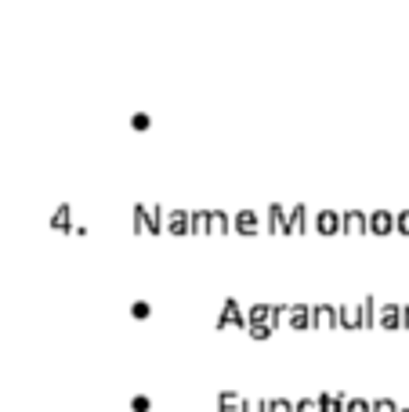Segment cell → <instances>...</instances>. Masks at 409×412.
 Wrapping results in <instances>:
<instances>
[{
	"mask_svg": "<svg viewBox=\"0 0 409 412\" xmlns=\"http://www.w3.org/2000/svg\"><path fill=\"white\" fill-rule=\"evenodd\" d=\"M131 315H134V318H148V315H153L148 300H134V304H131Z\"/></svg>",
	"mask_w": 409,
	"mask_h": 412,
	"instance_id": "obj_12",
	"label": "cell"
},
{
	"mask_svg": "<svg viewBox=\"0 0 409 412\" xmlns=\"http://www.w3.org/2000/svg\"><path fill=\"white\" fill-rule=\"evenodd\" d=\"M293 412H319V402L315 398H300V402H293Z\"/></svg>",
	"mask_w": 409,
	"mask_h": 412,
	"instance_id": "obj_13",
	"label": "cell"
},
{
	"mask_svg": "<svg viewBox=\"0 0 409 412\" xmlns=\"http://www.w3.org/2000/svg\"><path fill=\"white\" fill-rule=\"evenodd\" d=\"M240 409H243V395H240V390H221L218 412H240Z\"/></svg>",
	"mask_w": 409,
	"mask_h": 412,
	"instance_id": "obj_7",
	"label": "cell"
},
{
	"mask_svg": "<svg viewBox=\"0 0 409 412\" xmlns=\"http://www.w3.org/2000/svg\"><path fill=\"white\" fill-rule=\"evenodd\" d=\"M344 412H370V402L366 398H344Z\"/></svg>",
	"mask_w": 409,
	"mask_h": 412,
	"instance_id": "obj_10",
	"label": "cell"
},
{
	"mask_svg": "<svg viewBox=\"0 0 409 412\" xmlns=\"http://www.w3.org/2000/svg\"><path fill=\"white\" fill-rule=\"evenodd\" d=\"M373 318L380 322V329H405V315H402V308L398 304H380V308L373 311Z\"/></svg>",
	"mask_w": 409,
	"mask_h": 412,
	"instance_id": "obj_1",
	"label": "cell"
},
{
	"mask_svg": "<svg viewBox=\"0 0 409 412\" xmlns=\"http://www.w3.org/2000/svg\"><path fill=\"white\" fill-rule=\"evenodd\" d=\"M272 329H275L272 322H247V333H250L254 340H268V336H272Z\"/></svg>",
	"mask_w": 409,
	"mask_h": 412,
	"instance_id": "obj_8",
	"label": "cell"
},
{
	"mask_svg": "<svg viewBox=\"0 0 409 412\" xmlns=\"http://www.w3.org/2000/svg\"><path fill=\"white\" fill-rule=\"evenodd\" d=\"M344 228H348V232H362V217H348V221H344Z\"/></svg>",
	"mask_w": 409,
	"mask_h": 412,
	"instance_id": "obj_17",
	"label": "cell"
},
{
	"mask_svg": "<svg viewBox=\"0 0 409 412\" xmlns=\"http://www.w3.org/2000/svg\"><path fill=\"white\" fill-rule=\"evenodd\" d=\"M370 412H398V405L391 398H377V402H370Z\"/></svg>",
	"mask_w": 409,
	"mask_h": 412,
	"instance_id": "obj_11",
	"label": "cell"
},
{
	"mask_svg": "<svg viewBox=\"0 0 409 412\" xmlns=\"http://www.w3.org/2000/svg\"><path fill=\"white\" fill-rule=\"evenodd\" d=\"M283 322L290 325V329H308V325H312V308H308V304H286Z\"/></svg>",
	"mask_w": 409,
	"mask_h": 412,
	"instance_id": "obj_3",
	"label": "cell"
},
{
	"mask_svg": "<svg viewBox=\"0 0 409 412\" xmlns=\"http://www.w3.org/2000/svg\"><path fill=\"white\" fill-rule=\"evenodd\" d=\"M131 409L134 412H148V409H153V402H148V395H134L131 398Z\"/></svg>",
	"mask_w": 409,
	"mask_h": 412,
	"instance_id": "obj_14",
	"label": "cell"
},
{
	"mask_svg": "<svg viewBox=\"0 0 409 412\" xmlns=\"http://www.w3.org/2000/svg\"><path fill=\"white\" fill-rule=\"evenodd\" d=\"M240 412H265V402H257V398H243V409Z\"/></svg>",
	"mask_w": 409,
	"mask_h": 412,
	"instance_id": "obj_15",
	"label": "cell"
},
{
	"mask_svg": "<svg viewBox=\"0 0 409 412\" xmlns=\"http://www.w3.org/2000/svg\"><path fill=\"white\" fill-rule=\"evenodd\" d=\"M373 228L377 232H387V228H391V221H387V217H373Z\"/></svg>",
	"mask_w": 409,
	"mask_h": 412,
	"instance_id": "obj_19",
	"label": "cell"
},
{
	"mask_svg": "<svg viewBox=\"0 0 409 412\" xmlns=\"http://www.w3.org/2000/svg\"><path fill=\"white\" fill-rule=\"evenodd\" d=\"M265 412H293V402H286V398H268V402H265Z\"/></svg>",
	"mask_w": 409,
	"mask_h": 412,
	"instance_id": "obj_9",
	"label": "cell"
},
{
	"mask_svg": "<svg viewBox=\"0 0 409 412\" xmlns=\"http://www.w3.org/2000/svg\"><path fill=\"white\" fill-rule=\"evenodd\" d=\"M319 228H322V232H333V228H337V217H333V213H322V217H319Z\"/></svg>",
	"mask_w": 409,
	"mask_h": 412,
	"instance_id": "obj_16",
	"label": "cell"
},
{
	"mask_svg": "<svg viewBox=\"0 0 409 412\" xmlns=\"http://www.w3.org/2000/svg\"><path fill=\"white\" fill-rule=\"evenodd\" d=\"M228 325H235V329H247V315L240 308V300H225V308L218 315V329H228Z\"/></svg>",
	"mask_w": 409,
	"mask_h": 412,
	"instance_id": "obj_2",
	"label": "cell"
},
{
	"mask_svg": "<svg viewBox=\"0 0 409 412\" xmlns=\"http://www.w3.org/2000/svg\"><path fill=\"white\" fill-rule=\"evenodd\" d=\"M315 402H319V412H344V395H340V390H337V395L322 390V395H319Z\"/></svg>",
	"mask_w": 409,
	"mask_h": 412,
	"instance_id": "obj_6",
	"label": "cell"
},
{
	"mask_svg": "<svg viewBox=\"0 0 409 412\" xmlns=\"http://www.w3.org/2000/svg\"><path fill=\"white\" fill-rule=\"evenodd\" d=\"M240 228L243 232H254L257 228V217H240Z\"/></svg>",
	"mask_w": 409,
	"mask_h": 412,
	"instance_id": "obj_18",
	"label": "cell"
},
{
	"mask_svg": "<svg viewBox=\"0 0 409 412\" xmlns=\"http://www.w3.org/2000/svg\"><path fill=\"white\" fill-rule=\"evenodd\" d=\"M337 322L344 329H362V304H337Z\"/></svg>",
	"mask_w": 409,
	"mask_h": 412,
	"instance_id": "obj_5",
	"label": "cell"
},
{
	"mask_svg": "<svg viewBox=\"0 0 409 412\" xmlns=\"http://www.w3.org/2000/svg\"><path fill=\"white\" fill-rule=\"evenodd\" d=\"M312 325L315 329H337V304H319V308H312Z\"/></svg>",
	"mask_w": 409,
	"mask_h": 412,
	"instance_id": "obj_4",
	"label": "cell"
}]
</instances>
